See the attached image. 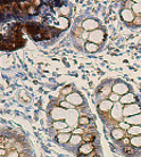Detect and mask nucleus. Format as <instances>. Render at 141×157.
<instances>
[{"instance_id":"nucleus-1","label":"nucleus","mask_w":141,"mask_h":157,"mask_svg":"<svg viewBox=\"0 0 141 157\" xmlns=\"http://www.w3.org/2000/svg\"><path fill=\"white\" fill-rule=\"evenodd\" d=\"M106 38V32L104 29H97L92 32H89V42L96 43V44H100L105 41Z\"/></svg>"},{"instance_id":"nucleus-2","label":"nucleus","mask_w":141,"mask_h":157,"mask_svg":"<svg viewBox=\"0 0 141 157\" xmlns=\"http://www.w3.org/2000/svg\"><path fill=\"white\" fill-rule=\"evenodd\" d=\"M138 114H141V107L137 102L125 105L123 108V117H130V116H134Z\"/></svg>"},{"instance_id":"nucleus-3","label":"nucleus","mask_w":141,"mask_h":157,"mask_svg":"<svg viewBox=\"0 0 141 157\" xmlns=\"http://www.w3.org/2000/svg\"><path fill=\"white\" fill-rule=\"evenodd\" d=\"M121 18L128 26H130L131 23H132V22L134 21V18H135V15H134V13L132 12V9L122 8L121 9Z\"/></svg>"},{"instance_id":"nucleus-4","label":"nucleus","mask_w":141,"mask_h":157,"mask_svg":"<svg viewBox=\"0 0 141 157\" xmlns=\"http://www.w3.org/2000/svg\"><path fill=\"white\" fill-rule=\"evenodd\" d=\"M110 116H112V120L121 121L122 117H123V108H122L121 102H115L114 104V107L112 108V112H110Z\"/></svg>"},{"instance_id":"nucleus-5","label":"nucleus","mask_w":141,"mask_h":157,"mask_svg":"<svg viewBox=\"0 0 141 157\" xmlns=\"http://www.w3.org/2000/svg\"><path fill=\"white\" fill-rule=\"evenodd\" d=\"M66 100L68 102H70L74 107L75 106H81L83 102H84L83 97L78 94V92H73V94L66 96Z\"/></svg>"},{"instance_id":"nucleus-6","label":"nucleus","mask_w":141,"mask_h":157,"mask_svg":"<svg viewBox=\"0 0 141 157\" xmlns=\"http://www.w3.org/2000/svg\"><path fill=\"white\" fill-rule=\"evenodd\" d=\"M49 113H50V116L55 121H59V120H63V118L67 117V109H65V108L60 106L58 108H54L52 112H49Z\"/></svg>"},{"instance_id":"nucleus-7","label":"nucleus","mask_w":141,"mask_h":157,"mask_svg":"<svg viewBox=\"0 0 141 157\" xmlns=\"http://www.w3.org/2000/svg\"><path fill=\"white\" fill-rule=\"evenodd\" d=\"M82 29L86 32H92L99 29V22L97 20H92V18L86 20L82 23Z\"/></svg>"},{"instance_id":"nucleus-8","label":"nucleus","mask_w":141,"mask_h":157,"mask_svg":"<svg viewBox=\"0 0 141 157\" xmlns=\"http://www.w3.org/2000/svg\"><path fill=\"white\" fill-rule=\"evenodd\" d=\"M94 150L93 144H89V142H83L82 145L78 147V155H89Z\"/></svg>"},{"instance_id":"nucleus-9","label":"nucleus","mask_w":141,"mask_h":157,"mask_svg":"<svg viewBox=\"0 0 141 157\" xmlns=\"http://www.w3.org/2000/svg\"><path fill=\"white\" fill-rule=\"evenodd\" d=\"M113 91L115 94H120V96H124V94H129V86H126L125 83L118 82L113 86Z\"/></svg>"},{"instance_id":"nucleus-10","label":"nucleus","mask_w":141,"mask_h":157,"mask_svg":"<svg viewBox=\"0 0 141 157\" xmlns=\"http://www.w3.org/2000/svg\"><path fill=\"white\" fill-rule=\"evenodd\" d=\"M113 107H114V102L110 101L109 99H106V100H102L98 105V110L100 113H108L109 110H112Z\"/></svg>"},{"instance_id":"nucleus-11","label":"nucleus","mask_w":141,"mask_h":157,"mask_svg":"<svg viewBox=\"0 0 141 157\" xmlns=\"http://www.w3.org/2000/svg\"><path fill=\"white\" fill-rule=\"evenodd\" d=\"M120 102L124 106L130 105V104H134V102H137V97L133 94H126L124 96H122L121 99H120Z\"/></svg>"},{"instance_id":"nucleus-12","label":"nucleus","mask_w":141,"mask_h":157,"mask_svg":"<svg viewBox=\"0 0 141 157\" xmlns=\"http://www.w3.org/2000/svg\"><path fill=\"white\" fill-rule=\"evenodd\" d=\"M123 121H125L126 123H129L131 125H141V114L130 116V117H124Z\"/></svg>"},{"instance_id":"nucleus-13","label":"nucleus","mask_w":141,"mask_h":157,"mask_svg":"<svg viewBox=\"0 0 141 157\" xmlns=\"http://www.w3.org/2000/svg\"><path fill=\"white\" fill-rule=\"evenodd\" d=\"M124 137H125V131L124 130H122L121 128L113 129V131H112V138H113L114 140H122Z\"/></svg>"},{"instance_id":"nucleus-14","label":"nucleus","mask_w":141,"mask_h":157,"mask_svg":"<svg viewBox=\"0 0 141 157\" xmlns=\"http://www.w3.org/2000/svg\"><path fill=\"white\" fill-rule=\"evenodd\" d=\"M70 137H72L70 132V133H60V132H59V133L56 136V140H57L60 145H65L66 142L70 141Z\"/></svg>"},{"instance_id":"nucleus-15","label":"nucleus","mask_w":141,"mask_h":157,"mask_svg":"<svg viewBox=\"0 0 141 157\" xmlns=\"http://www.w3.org/2000/svg\"><path fill=\"white\" fill-rule=\"evenodd\" d=\"M130 136H141V125H132L130 126V129L126 131Z\"/></svg>"},{"instance_id":"nucleus-16","label":"nucleus","mask_w":141,"mask_h":157,"mask_svg":"<svg viewBox=\"0 0 141 157\" xmlns=\"http://www.w3.org/2000/svg\"><path fill=\"white\" fill-rule=\"evenodd\" d=\"M72 146H78L80 145L81 142H83V139H82V136H80V134H72V137H70V141H68Z\"/></svg>"},{"instance_id":"nucleus-17","label":"nucleus","mask_w":141,"mask_h":157,"mask_svg":"<svg viewBox=\"0 0 141 157\" xmlns=\"http://www.w3.org/2000/svg\"><path fill=\"white\" fill-rule=\"evenodd\" d=\"M84 48H86V51H88V52H97V51L99 50V46L98 44H96V43H92V42H88L86 43V46H84Z\"/></svg>"},{"instance_id":"nucleus-18","label":"nucleus","mask_w":141,"mask_h":157,"mask_svg":"<svg viewBox=\"0 0 141 157\" xmlns=\"http://www.w3.org/2000/svg\"><path fill=\"white\" fill-rule=\"evenodd\" d=\"M52 126H54V129H55V130H58V131H60V130L66 129L67 123H66V122H63V121H54V123H52Z\"/></svg>"},{"instance_id":"nucleus-19","label":"nucleus","mask_w":141,"mask_h":157,"mask_svg":"<svg viewBox=\"0 0 141 157\" xmlns=\"http://www.w3.org/2000/svg\"><path fill=\"white\" fill-rule=\"evenodd\" d=\"M132 12L134 13L135 16L141 17V1H135L132 6Z\"/></svg>"},{"instance_id":"nucleus-20","label":"nucleus","mask_w":141,"mask_h":157,"mask_svg":"<svg viewBox=\"0 0 141 157\" xmlns=\"http://www.w3.org/2000/svg\"><path fill=\"white\" fill-rule=\"evenodd\" d=\"M82 139H83V142H89V144H92L94 140V137H93V133L92 132H86L82 136Z\"/></svg>"},{"instance_id":"nucleus-21","label":"nucleus","mask_w":141,"mask_h":157,"mask_svg":"<svg viewBox=\"0 0 141 157\" xmlns=\"http://www.w3.org/2000/svg\"><path fill=\"white\" fill-rule=\"evenodd\" d=\"M130 144L133 147H141V136H135V137L131 138Z\"/></svg>"},{"instance_id":"nucleus-22","label":"nucleus","mask_w":141,"mask_h":157,"mask_svg":"<svg viewBox=\"0 0 141 157\" xmlns=\"http://www.w3.org/2000/svg\"><path fill=\"white\" fill-rule=\"evenodd\" d=\"M78 124H80V125L88 126L90 124V118L86 117V116H80V117H78Z\"/></svg>"},{"instance_id":"nucleus-23","label":"nucleus","mask_w":141,"mask_h":157,"mask_svg":"<svg viewBox=\"0 0 141 157\" xmlns=\"http://www.w3.org/2000/svg\"><path fill=\"white\" fill-rule=\"evenodd\" d=\"M59 28L62 30H65L66 28H68V20L66 17H60L59 18Z\"/></svg>"},{"instance_id":"nucleus-24","label":"nucleus","mask_w":141,"mask_h":157,"mask_svg":"<svg viewBox=\"0 0 141 157\" xmlns=\"http://www.w3.org/2000/svg\"><path fill=\"white\" fill-rule=\"evenodd\" d=\"M131 28L133 29H137V28H141V17H139V16H135V18H134V21L131 23V25H130Z\"/></svg>"},{"instance_id":"nucleus-25","label":"nucleus","mask_w":141,"mask_h":157,"mask_svg":"<svg viewBox=\"0 0 141 157\" xmlns=\"http://www.w3.org/2000/svg\"><path fill=\"white\" fill-rule=\"evenodd\" d=\"M59 106L63 107V108H65V109H74V106L70 104V102H68L67 100H64V101H60L59 102Z\"/></svg>"},{"instance_id":"nucleus-26","label":"nucleus","mask_w":141,"mask_h":157,"mask_svg":"<svg viewBox=\"0 0 141 157\" xmlns=\"http://www.w3.org/2000/svg\"><path fill=\"white\" fill-rule=\"evenodd\" d=\"M123 153L125 154V155H128V156H130V155H133L134 154V148L133 146H125L124 148H123Z\"/></svg>"},{"instance_id":"nucleus-27","label":"nucleus","mask_w":141,"mask_h":157,"mask_svg":"<svg viewBox=\"0 0 141 157\" xmlns=\"http://www.w3.org/2000/svg\"><path fill=\"white\" fill-rule=\"evenodd\" d=\"M108 99H109L110 101H113L114 104H115V102H117L118 100L121 99V96H120V94H115V92H112V94H110V96L108 97Z\"/></svg>"},{"instance_id":"nucleus-28","label":"nucleus","mask_w":141,"mask_h":157,"mask_svg":"<svg viewBox=\"0 0 141 157\" xmlns=\"http://www.w3.org/2000/svg\"><path fill=\"white\" fill-rule=\"evenodd\" d=\"M73 94V86H65L63 90H62V94L63 96H68V94Z\"/></svg>"},{"instance_id":"nucleus-29","label":"nucleus","mask_w":141,"mask_h":157,"mask_svg":"<svg viewBox=\"0 0 141 157\" xmlns=\"http://www.w3.org/2000/svg\"><path fill=\"white\" fill-rule=\"evenodd\" d=\"M26 12H28L29 15H36L38 14V8H36V6H34V5L32 4V6L29 7V9Z\"/></svg>"},{"instance_id":"nucleus-30","label":"nucleus","mask_w":141,"mask_h":157,"mask_svg":"<svg viewBox=\"0 0 141 157\" xmlns=\"http://www.w3.org/2000/svg\"><path fill=\"white\" fill-rule=\"evenodd\" d=\"M118 126H120L122 130H126V131L130 129V124L126 123L125 121H121V123H118Z\"/></svg>"},{"instance_id":"nucleus-31","label":"nucleus","mask_w":141,"mask_h":157,"mask_svg":"<svg viewBox=\"0 0 141 157\" xmlns=\"http://www.w3.org/2000/svg\"><path fill=\"white\" fill-rule=\"evenodd\" d=\"M86 126H84V128H78V129H76V130H73V134H84V131H86Z\"/></svg>"},{"instance_id":"nucleus-32","label":"nucleus","mask_w":141,"mask_h":157,"mask_svg":"<svg viewBox=\"0 0 141 157\" xmlns=\"http://www.w3.org/2000/svg\"><path fill=\"white\" fill-rule=\"evenodd\" d=\"M130 140H131L130 138L124 137V138H123V139L121 140V142H122V144H123L124 146H129V145H130Z\"/></svg>"}]
</instances>
